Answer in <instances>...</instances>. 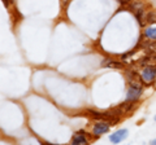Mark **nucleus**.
Instances as JSON below:
<instances>
[{
	"mask_svg": "<svg viewBox=\"0 0 156 145\" xmlns=\"http://www.w3.org/2000/svg\"><path fill=\"white\" fill-rule=\"evenodd\" d=\"M130 83V87L128 89V93H126V100L129 101H138V99L142 95V84L139 83L136 79L129 82Z\"/></svg>",
	"mask_w": 156,
	"mask_h": 145,
	"instance_id": "1",
	"label": "nucleus"
},
{
	"mask_svg": "<svg viewBox=\"0 0 156 145\" xmlns=\"http://www.w3.org/2000/svg\"><path fill=\"white\" fill-rule=\"evenodd\" d=\"M139 76L142 78L144 83H152L156 79V66H146L139 72Z\"/></svg>",
	"mask_w": 156,
	"mask_h": 145,
	"instance_id": "2",
	"label": "nucleus"
},
{
	"mask_svg": "<svg viewBox=\"0 0 156 145\" xmlns=\"http://www.w3.org/2000/svg\"><path fill=\"white\" fill-rule=\"evenodd\" d=\"M109 126H111V123L107 122V120H98V122H95L94 126H92V133L95 135V137L100 136V135H103V133H107L109 131Z\"/></svg>",
	"mask_w": 156,
	"mask_h": 145,
	"instance_id": "3",
	"label": "nucleus"
},
{
	"mask_svg": "<svg viewBox=\"0 0 156 145\" xmlns=\"http://www.w3.org/2000/svg\"><path fill=\"white\" fill-rule=\"evenodd\" d=\"M128 135H129L128 130L126 128H120V130H117L116 132L109 135V141L113 143V144H120V143H122L126 137H128Z\"/></svg>",
	"mask_w": 156,
	"mask_h": 145,
	"instance_id": "4",
	"label": "nucleus"
},
{
	"mask_svg": "<svg viewBox=\"0 0 156 145\" xmlns=\"http://www.w3.org/2000/svg\"><path fill=\"white\" fill-rule=\"evenodd\" d=\"M139 46L146 51L147 55H155L156 53V42H151V39H147L143 43H139Z\"/></svg>",
	"mask_w": 156,
	"mask_h": 145,
	"instance_id": "5",
	"label": "nucleus"
},
{
	"mask_svg": "<svg viewBox=\"0 0 156 145\" xmlns=\"http://www.w3.org/2000/svg\"><path fill=\"white\" fill-rule=\"evenodd\" d=\"M139 66H156V56L155 55H147L139 60Z\"/></svg>",
	"mask_w": 156,
	"mask_h": 145,
	"instance_id": "6",
	"label": "nucleus"
},
{
	"mask_svg": "<svg viewBox=\"0 0 156 145\" xmlns=\"http://www.w3.org/2000/svg\"><path fill=\"white\" fill-rule=\"evenodd\" d=\"M85 131H78L74 133V136L72 139V144L73 145H81V144H87V139L85 137Z\"/></svg>",
	"mask_w": 156,
	"mask_h": 145,
	"instance_id": "7",
	"label": "nucleus"
},
{
	"mask_svg": "<svg viewBox=\"0 0 156 145\" xmlns=\"http://www.w3.org/2000/svg\"><path fill=\"white\" fill-rule=\"evenodd\" d=\"M101 66L103 67H115V69H121L122 67V62L113 60V59H105L101 62Z\"/></svg>",
	"mask_w": 156,
	"mask_h": 145,
	"instance_id": "8",
	"label": "nucleus"
},
{
	"mask_svg": "<svg viewBox=\"0 0 156 145\" xmlns=\"http://www.w3.org/2000/svg\"><path fill=\"white\" fill-rule=\"evenodd\" d=\"M143 35L147 38V39H151V40H156V26H150L144 30Z\"/></svg>",
	"mask_w": 156,
	"mask_h": 145,
	"instance_id": "9",
	"label": "nucleus"
},
{
	"mask_svg": "<svg viewBox=\"0 0 156 145\" xmlns=\"http://www.w3.org/2000/svg\"><path fill=\"white\" fill-rule=\"evenodd\" d=\"M144 20L147 23H156V11H150L146 14Z\"/></svg>",
	"mask_w": 156,
	"mask_h": 145,
	"instance_id": "10",
	"label": "nucleus"
},
{
	"mask_svg": "<svg viewBox=\"0 0 156 145\" xmlns=\"http://www.w3.org/2000/svg\"><path fill=\"white\" fill-rule=\"evenodd\" d=\"M2 3H3V5H4V7L8 8V7H9V4H11L12 2H11V0H2Z\"/></svg>",
	"mask_w": 156,
	"mask_h": 145,
	"instance_id": "11",
	"label": "nucleus"
},
{
	"mask_svg": "<svg viewBox=\"0 0 156 145\" xmlns=\"http://www.w3.org/2000/svg\"><path fill=\"white\" fill-rule=\"evenodd\" d=\"M151 145H156V139H155V140H152V141H151Z\"/></svg>",
	"mask_w": 156,
	"mask_h": 145,
	"instance_id": "12",
	"label": "nucleus"
},
{
	"mask_svg": "<svg viewBox=\"0 0 156 145\" xmlns=\"http://www.w3.org/2000/svg\"><path fill=\"white\" fill-rule=\"evenodd\" d=\"M155 120H156V115H155Z\"/></svg>",
	"mask_w": 156,
	"mask_h": 145,
	"instance_id": "13",
	"label": "nucleus"
},
{
	"mask_svg": "<svg viewBox=\"0 0 156 145\" xmlns=\"http://www.w3.org/2000/svg\"><path fill=\"white\" fill-rule=\"evenodd\" d=\"M11 2H13V0H11Z\"/></svg>",
	"mask_w": 156,
	"mask_h": 145,
	"instance_id": "14",
	"label": "nucleus"
}]
</instances>
